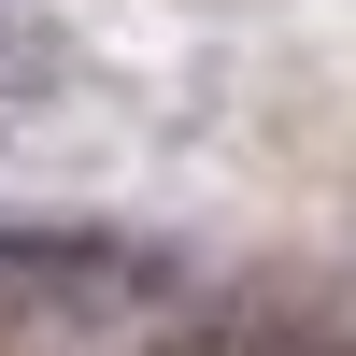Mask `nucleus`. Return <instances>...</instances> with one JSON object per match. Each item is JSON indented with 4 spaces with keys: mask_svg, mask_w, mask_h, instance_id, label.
I'll list each match as a JSON object with an SVG mask.
<instances>
[{
    "mask_svg": "<svg viewBox=\"0 0 356 356\" xmlns=\"http://www.w3.org/2000/svg\"><path fill=\"white\" fill-rule=\"evenodd\" d=\"M0 257H57V271H114V243H72V228H0Z\"/></svg>",
    "mask_w": 356,
    "mask_h": 356,
    "instance_id": "nucleus-1",
    "label": "nucleus"
}]
</instances>
